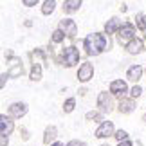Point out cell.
<instances>
[{
  "mask_svg": "<svg viewBox=\"0 0 146 146\" xmlns=\"http://www.w3.org/2000/svg\"><path fill=\"white\" fill-rule=\"evenodd\" d=\"M112 47L110 38H106L105 33H90L83 40V49L88 56H99L101 52L108 50Z\"/></svg>",
  "mask_w": 146,
  "mask_h": 146,
  "instance_id": "cell-1",
  "label": "cell"
},
{
  "mask_svg": "<svg viewBox=\"0 0 146 146\" xmlns=\"http://www.w3.org/2000/svg\"><path fill=\"white\" fill-rule=\"evenodd\" d=\"M80 63V50L74 45H69L61 50V58H60V65H65L67 69H72Z\"/></svg>",
  "mask_w": 146,
  "mask_h": 146,
  "instance_id": "cell-2",
  "label": "cell"
},
{
  "mask_svg": "<svg viewBox=\"0 0 146 146\" xmlns=\"http://www.w3.org/2000/svg\"><path fill=\"white\" fill-rule=\"evenodd\" d=\"M115 38H117V43H119V45H125L126 47L133 38H137L135 36V25L130 24V22H125L123 27L119 29V33L115 35Z\"/></svg>",
  "mask_w": 146,
  "mask_h": 146,
  "instance_id": "cell-3",
  "label": "cell"
},
{
  "mask_svg": "<svg viewBox=\"0 0 146 146\" xmlns=\"http://www.w3.org/2000/svg\"><path fill=\"white\" fill-rule=\"evenodd\" d=\"M98 108L101 114H110L114 110V96L108 92H99L98 94Z\"/></svg>",
  "mask_w": 146,
  "mask_h": 146,
  "instance_id": "cell-4",
  "label": "cell"
},
{
  "mask_svg": "<svg viewBox=\"0 0 146 146\" xmlns=\"http://www.w3.org/2000/svg\"><path fill=\"white\" fill-rule=\"evenodd\" d=\"M78 81L80 83H88L94 78V65L90 61H83L80 65V69H78Z\"/></svg>",
  "mask_w": 146,
  "mask_h": 146,
  "instance_id": "cell-5",
  "label": "cell"
},
{
  "mask_svg": "<svg viewBox=\"0 0 146 146\" xmlns=\"http://www.w3.org/2000/svg\"><path fill=\"white\" fill-rule=\"evenodd\" d=\"M25 114H27V105L22 103V101H16V103L9 105V108H7V115L11 119H22Z\"/></svg>",
  "mask_w": 146,
  "mask_h": 146,
  "instance_id": "cell-6",
  "label": "cell"
},
{
  "mask_svg": "<svg viewBox=\"0 0 146 146\" xmlns=\"http://www.w3.org/2000/svg\"><path fill=\"white\" fill-rule=\"evenodd\" d=\"M114 133H115L114 123L112 121H103L99 125V128L96 130V137L98 139H108V137H114Z\"/></svg>",
  "mask_w": 146,
  "mask_h": 146,
  "instance_id": "cell-7",
  "label": "cell"
},
{
  "mask_svg": "<svg viewBox=\"0 0 146 146\" xmlns=\"http://www.w3.org/2000/svg\"><path fill=\"white\" fill-rule=\"evenodd\" d=\"M58 29H61L67 35V38H74L78 35V25H76V22L72 20V18H63V20H60V25H58Z\"/></svg>",
  "mask_w": 146,
  "mask_h": 146,
  "instance_id": "cell-8",
  "label": "cell"
},
{
  "mask_svg": "<svg viewBox=\"0 0 146 146\" xmlns=\"http://www.w3.org/2000/svg\"><path fill=\"white\" fill-rule=\"evenodd\" d=\"M108 90H110L112 96L125 98V96H126V92H128V85H126V81H123V80H114V81L110 83Z\"/></svg>",
  "mask_w": 146,
  "mask_h": 146,
  "instance_id": "cell-9",
  "label": "cell"
},
{
  "mask_svg": "<svg viewBox=\"0 0 146 146\" xmlns=\"http://www.w3.org/2000/svg\"><path fill=\"white\" fill-rule=\"evenodd\" d=\"M13 130H15V123L11 121V117L9 115H5V114H2L0 115V135H11L13 133Z\"/></svg>",
  "mask_w": 146,
  "mask_h": 146,
  "instance_id": "cell-10",
  "label": "cell"
},
{
  "mask_svg": "<svg viewBox=\"0 0 146 146\" xmlns=\"http://www.w3.org/2000/svg\"><path fill=\"white\" fill-rule=\"evenodd\" d=\"M123 27V22L117 18V16H112V18L105 24V35H117L119 33V29Z\"/></svg>",
  "mask_w": 146,
  "mask_h": 146,
  "instance_id": "cell-11",
  "label": "cell"
},
{
  "mask_svg": "<svg viewBox=\"0 0 146 146\" xmlns=\"http://www.w3.org/2000/svg\"><path fill=\"white\" fill-rule=\"evenodd\" d=\"M133 108H135V101L132 98H121L119 105H117V112L119 114H132Z\"/></svg>",
  "mask_w": 146,
  "mask_h": 146,
  "instance_id": "cell-12",
  "label": "cell"
},
{
  "mask_svg": "<svg viewBox=\"0 0 146 146\" xmlns=\"http://www.w3.org/2000/svg\"><path fill=\"white\" fill-rule=\"evenodd\" d=\"M125 49H126V52H128V54H132V56L141 54L143 50H144V40H141V38H133V40L128 43Z\"/></svg>",
  "mask_w": 146,
  "mask_h": 146,
  "instance_id": "cell-13",
  "label": "cell"
},
{
  "mask_svg": "<svg viewBox=\"0 0 146 146\" xmlns=\"http://www.w3.org/2000/svg\"><path fill=\"white\" fill-rule=\"evenodd\" d=\"M143 72L144 69L141 65H132V67H128V70H126V80L128 81H132V83H137L139 80H141V76H143Z\"/></svg>",
  "mask_w": 146,
  "mask_h": 146,
  "instance_id": "cell-14",
  "label": "cell"
},
{
  "mask_svg": "<svg viewBox=\"0 0 146 146\" xmlns=\"http://www.w3.org/2000/svg\"><path fill=\"white\" fill-rule=\"evenodd\" d=\"M81 4H83V0H65L63 5H61V9H63L65 15H72V13H76V11H80Z\"/></svg>",
  "mask_w": 146,
  "mask_h": 146,
  "instance_id": "cell-15",
  "label": "cell"
},
{
  "mask_svg": "<svg viewBox=\"0 0 146 146\" xmlns=\"http://www.w3.org/2000/svg\"><path fill=\"white\" fill-rule=\"evenodd\" d=\"M58 137V128H56L54 125H49L45 128V132H43V143H45L47 146H50L52 143H56L54 139Z\"/></svg>",
  "mask_w": 146,
  "mask_h": 146,
  "instance_id": "cell-16",
  "label": "cell"
},
{
  "mask_svg": "<svg viewBox=\"0 0 146 146\" xmlns=\"http://www.w3.org/2000/svg\"><path fill=\"white\" fill-rule=\"evenodd\" d=\"M29 58H31V63L33 65H42L43 61H45V50L43 49H33L29 52Z\"/></svg>",
  "mask_w": 146,
  "mask_h": 146,
  "instance_id": "cell-17",
  "label": "cell"
},
{
  "mask_svg": "<svg viewBox=\"0 0 146 146\" xmlns=\"http://www.w3.org/2000/svg\"><path fill=\"white\" fill-rule=\"evenodd\" d=\"M133 25H135L139 31L146 33V15L144 13H137L135 18H133Z\"/></svg>",
  "mask_w": 146,
  "mask_h": 146,
  "instance_id": "cell-18",
  "label": "cell"
},
{
  "mask_svg": "<svg viewBox=\"0 0 146 146\" xmlns=\"http://www.w3.org/2000/svg\"><path fill=\"white\" fill-rule=\"evenodd\" d=\"M29 80L31 81H40L42 80V65H31V70H29Z\"/></svg>",
  "mask_w": 146,
  "mask_h": 146,
  "instance_id": "cell-19",
  "label": "cell"
},
{
  "mask_svg": "<svg viewBox=\"0 0 146 146\" xmlns=\"http://www.w3.org/2000/svg\"><path fill=\"white\" fill-rule=\"evenodd\" d=\"M56 9V0H43V5H42V15H52Z\"/></svg>",
  "mask_w": 146,
  "mask_h": 146,
  "instance_id": "cell-20",
  "label": "cell"
},
{
  "mask_svg": "<svg viewBox=\"0 0 146 146\" xmlns=\"http://www.w3.org/2000/svg\"><path fill=\"white\" fill-rule=\"evenodd\" d=\"M24 74V65L18 63V65H13V67H9V70H7V76L9 78H18Z\"/></svg>",
  "mask_w": 146,
  "mask_h": 146,
  "instance_id": "cell-21",
  "label": "cell"
},
{
  "mask_svg": "<svg viewBox=\"0 0 146 146\" xmlns=\"http://www.w3.org/2000/svg\"><path fill=\"white\" fill-rule=\"evenodd\" d=\"M85 119L87 121H101V123H103V114H101V112L99 110H90V112H87V114H85Z\"/></svg>",
  "mask_w": 146,
  "mask_h": 146,
  "instance_id": "cell-22",
  "label": "cell"
},
{
  "mask_svg": "<svg viewBox=\"0 0 146 146\" xmlns=\"http://www.w3.org/2000/svg\"><path fill=\"white\" fill-rule=\"evenodd\" d=\"M65 36H67V35H65L61 29H54L52 35H50V42H52V43H61V42L65 40Z\"/></svg>",
  "mask_w": 146,
  "mask_h": 146,
  "instance_id": "cell-23",
  "label": "cell"
},
{
  "mask_svg": "<svg viewBox=\"0 0 146 146\" xmlns=\"http://www.w3.org/2000/svg\"><path fill=\"white\" fill-rule=\"evenodd\" d=\"M74 108H76V98H67L65 103H63V112L65 114H70Z\"/></svg>",
  "mask_w": 146,
  "mask_h": 146,
  "instance_id": "cell-24",
  "label": "cell"
},
{
  "mask_svg": "<svg viewBox=\"0 0 146 146\" xmlns=\"http://www.w3.org/2000/svg\"><path fill=\"white\" fill-rule=\"evenodd\" d=\"M114 137H115L117 143H123V141H126V139H128V132L126 130H115Z\"/></svg>",
  "mask_w": 146,
  "mask_h": 146,
  "instance_id": "cell-25",
  "label": "cell"
},
{
  "mask_svg": "<svg viewBox=\"0 0 146 146\" xmlns=\"http://www.w3.org/2000/svg\"><path fill=\"white\" fill-rule=\"evenodd\" d=\"M141 94H143V87H139V85H135L130 90V96H132V99H135V98H141Z\"/></svg>",
  "mask_w": 146,
  "mask_h": 146,
  "instance_id": "cell-26",
  "label": "cell"
},
{
  "mask_svg": "<svg viewBox=\"0 0 146 146\" xmlns=\"http://www.w3.org/2000/svg\"><path fill=\"white\" fill-rule=\"evenodd\" d=\"M20 139H22V141H29V139H31L29 130H27L25 126H22V128H20Z\"/></svg>",
  "mask_w": 146,
  "mask_h": 146,
  "instance_id": "cell-27",
  "label": "cell"
},
{
  "mask_svg": "<svg viewBox=\"0 0 146 146\" xmlns=\"http://www.w3.org/2000/svg\"><path fill=\"white\" fill-rule=\"evenodd\" d=\"M65 146H87V143H83V141H80V139H72V141H69Z\"/></svg>",
  "mask_w": 146,
  "mask_h": 146,
  "instance_id": "cell-28",
  "label": "cell"
},
{
  "mask_svg": "<svg viewBox=\"0 0 146 146\" xmlns=\"http://www.w3.org/2000/svg\"><path fill=\"white\" fill-rule=\"evenodd\" d=\"M22 2H24L25 7H35V5H38L40 0H22Z\"/></svg>",
  "mask_w": 146,
  "mask_h": 146,
  "instance_id": "cell-29",
  "label": "cell"
},
{
  "mask_svg": "<svg viewBox=\"0 0 146 146\" xmlns=\"http://www.w3.org/2000/svg\"><path fill=\"white\" fill-rule=\"evenodd\" d=\"M9 144V137L7 135H0V146H7Z\"/></svg>",
  "mask_w": 146,
  "mask_h": 146,
  "instance_id": "cell-30",
  "label": "cell"
},
{
  "mask_svg": "<svg viewBox=\"0 0 146 146\" xmlns=\"http://www.w3.org/2000/svg\"><path fill=\"white\" fill-rule=\"evenodd\" d=\"M117 146H133L130 139H126V141H123V143H117Z\"/></svg>",
  "mask_w": 146,
  "mask_h": 146,
  "instance_id": "cell-31",
  "label": "cell"
},
{
  "mask_svg": "<svg viewBox=\"0 0 146 146\" xmlns=\"http://www.w3.org/2000/svg\"><path fill=\"white\" fill-rule=\"evenodd\" d=\"M5 78H9V76L4 72V74H2V80H0V87H2V88H4V85H5Z\"/></svg>",
  "mask_w": 146,
  "mask_h": 146,
  "instance_id": "cell-32",
  "label": "cell"
},
{
  "mask_svg": "<svg viewBox=\"0 0 146 146\" xmlns=\"http://www.w3.org/2000/svg\"><path fill=\"white\" fill-rule=\"evenodd\" d=\"M119 11H121V13H126V11H128V5H126V4H123L121 7H119Z\"/></svg>",
  "mask_w": 146,
  "mask_h": 146,
  "instance_id": "cell-33",
  "label": "cell"
},
{
  "mask_svg": "<svg viewBox=\"0 0 146 146\" xmlns=\"http://www.w3.org/2000/svg\"><path fill=\"white\" fill-rule=\"evenodd\" d=\"M24 25H25V27H31V25H33V22H31V20H25V22H24Z\"/></svg>",
  "mask_w": 146,
  "mask_h": 146,
  "instance_id": "cell-34",
  "label": "cell"
},
{
  "mask_svg": "<svg viewBox=\"0 0 146 146\" xmlns=\"http://www.w3.org/2000/svg\"><path fill=\"white\" fill-rule=\"evenodd\" d=\"M50 146H65V144H63V143H58V141H56V143H52Z\"/></svg>",
  "mask_w": 146,
  "mask_h": 146,
  "instance_id": "cell-35",
  "label": "cell"
},
{
  "mask_svg": "<svg viewBox=\"0 0 146 146\" xmlns=\"http://www.w3.org/2000/svg\"><path fill=\"white\" fill-rule=\"evenodd\" d=\"M143 121L146 123V112H144V114H143Z\"/></svg>",
  "mask_w": 146,
  "mask_h": 146,
  "instance_id": "cell-36",
  "label": "cell"
},
{
  "mask_svg": "<svg viewBox=\"0 0 146 146\" xmlns=\"http://www.w3.org/2000/svg\"><path fill=\"white\" fill-rule=\"evenodd\" d=\"M101 146H110V144H101Z\"/></svg>",
  "mask_w": 146,
  "mask_h": 146,
  "instance_id": "cell-37",
  "label": "cell"
},
{
  "mask_svg": "<svg viewBox=\"0 0 146 146\" xmlns=\"http://www.w3.org/2000/svg\"><path fill=\"white\" fill-rule=\"evenodd\" d=\"M144 72H146V67H144Z\"/></svg>",
  "mask_w": 146,
  "mask_h": 146,
  "instance_id": "cell-38",
  "label": "cell"
}]
</instances>
